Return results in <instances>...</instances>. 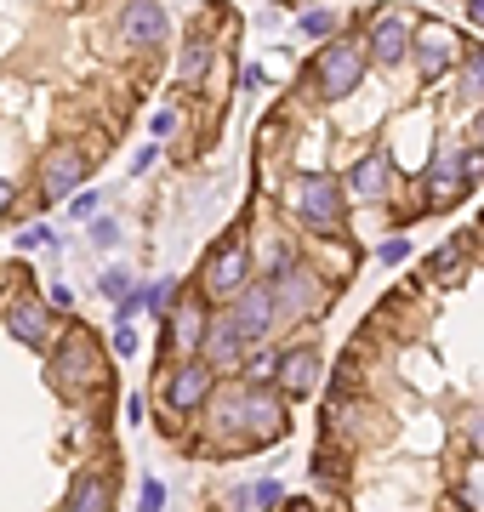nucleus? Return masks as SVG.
Wrapping results in <instances>:
<instances>
[{
    "instance_id": "nucleus-1",
    "label": "nucleus",
    "mask_w": 484,
    "mask_h": 512,
    "mask_svg": "<svg viewBox=\"0 0 484 512\" xmlns=\"http://www.w3.org/2000/svg\"><path fill=\"white\" fill-rule=\"evenodd\" d=\"M217 427H257V433H268V439H280L285 433V410H280V399H268V393H257V387H245V393H234V399L217 404Z\"/></svg>"
},
{
    "instance_id": "nucleus-2",
    "label": "nucleus",
    "mask_w": 484,
    "mask_h": 512,
    "mask_svg": "<svg viewBox=\"0 0 484 512\" xmlns=\"http://www.w3.org/2000/svg\"><path fill=\"white\" fill-rule=\"evenodd\" d=\"M291 205H297V217L314 228V234H336L342 228V188L331 177H302L291 188Z\"/></svg>"
},
{
    "instance_id": "nucleus-3",
    "label": "nucleus",
    "mask_w": 484,
    "mask_h": 512,
    "mask_svg": "<svg viewBox=\"0 0 484 512\" xmlns=\"http://www.w3.org/2000/svg\"><path fill=\"white\" fill-rule=\"evenodd\" d=\"M319 97H348L359 86V74H365V52H359V40H331V46H325V52H319Z\"/></svg>"
},
{
    "instance_id": "nucleus-4",
    "label": "nucleus",
    "mask_w": 484,
    "mask_h": 512,
    "mask_svg": "<svg viewBox=\"0 0 484 512\" xmlns=\"http://www.w3.org/2000/svg\"><path fill=\"white\" fill-rule=\"evenodd\" d=\"M274 291L268 285H245L240 296H234V308H228V319H234V330H240L245 342H262V330H268V319H274Z\"/></svg>"
},
{
    "instance_id": "nucleus-5",
    "label": "nucleus",
    "mask_w": 484,
    "mask_h": 512,
    "mask_svg": "<svg viewBox=\"0 0 484 512\" xmlns=\"http://www.w3.org/2000/svg\"><path fill=\"white\" fill-rule=\"evenodd\" d=\"M211 382H217V365H211V359H188L183 370H171V382H166L171 410H200Z\"/></svg>"
},
{
    "instance_id": "nucleus-6",
    "label": "nucleus",
    "mask_w": 484,
    "mask_h": 512,
    "mask_svg": "<svg viewBox=\"0 0 484 512\" xmlns=\"http://www.w3.org/2000/svg\"><path fill=\"white\" fill-rule=\"evenodd\" d=\"M120 35L131 46H154V40H166V12L154 0H126L120 6Z\"/></svg>"
},
{
    "instance_id": "nucleus-7",
    "label": "nucleus",
    "mask_w": 484,
    "mask_h": 512,
    "mask_svg": "<svg viewBox=\"0 0 484 512\" xmlns=\"http://www.w3.org/2000/svg\"><path fill=\"white\" fill-rule=\"evenodd\" d=\"M245 274H251V256H245V245H228V251L205 268V291H211V296H240L245 291Z\"/></svg>"
},
{
    "instance_id": "nucleus-8",
    "label": "nucleus",
    "mask_w": 484,
    "mask_h": 512,
    "mask_svg": "<svg viewBox=\"0 0 484 512\" xmlns=\"http://www.w3.org/2000/svg\"><path fill=\"white\" fill-rule=\"evenodd\" d=\"M274 376H280L285 399H308V393L319 387V359H314L308 348H291V353L280 359V370H274Z\"/></svg>"
},
{
    "instance_id": "nucleus-9",
    "label": "nucleus",
    "mask_w": 484,
    "mask_h": 512,
    "mask_svg": "<svg viewBox=\"0 0 484 512\" xmlns=\"http://www.w3.org/2000/svg\"><path fill=\"white\" fill-rule=\"evenodd\" d=\"M6 330L18 336L23 348H46V342H52V319H46L40 302H12V308H6Z\"/></svg>"
},
{
    "instance_id": "nucleus-10",
    "label": "nucleus",
    "mask_w": 484,
    "mask_h": 512,
    "mask_svg": "<svg viewBox=\"0 0 484 512\" xmlns=\"http://www.w3.org/2000/svg\"><path fill=\"white\" fill-rule=\"evenodd\" d=\"M80 171H86V154H75V148H57L52 160H46V205L69 200L80 183Z\"/></svg>"
},
{
    "instance_id": "nucleus-11",
    "label": "nucleus",
    "mask_w": 484,
    "mask_h": 512,
    "mask_svg": "<svg viewBox=\"0 0 484 512\" xmlns=\"http://www.w3.org/2000/svg\"><path fill=\"white\" fill-rule=\"evenodd\" d=\"M467 183H473V177H467V160H462V154H445V160L428 165V200H433V205H450Z\"/></svg>"
},
{
    "instance_id": "nucleus-12",
    "label": "nucleus",
    "mask_w": 484,
    "mask_h": 512,
    "mask_svg": "<svg viewBox=\"0 0 484 512\" xmlns=\"http://www.w3.org/2000/svg\"><path fill=\"white\" fill-rule=\"evenodd\" d=\"M416 57H422V69H428V74L450 69V57H456V35H450L445 23H422V29H416Z\"/></svg>"
},
{
    "instance_id": "nucleus-13",
    "label": "nucleus",
    "mask_w": 484,
    "mask_h": 512,
    "mask_svg": "<svg viewBox=\"0 0 484 512\" xmlns=\"http://www.w3.org/2000/svg\"><path fill=\"white\" fill-rule=\"evenodd\" d=\"M405 52H410L405 18H399V12H382V18H376V35H371V57L376 63H399Z\"/></svg>"
},
{
    "instance_id": "nucleus-14",
    "label": "nucleus",
    "mask_w": 484,
    "mask_h": 512,
    "mask_svg": "<svg viewBox=\"0 0 484 512\" xmlns=\"http://www.w3.org/2000/svg\"><path fill=\"white\" fill-rule=\"evenodd\" d=\"M109 507H114L109 478H103V473H80L75 490H69V507H63V512H109Z\"/></svg>"
},
{
    "instance_id": "nucleus-15",
    "label": "nucleus",
    "mask_w": 484,
    "mask_h": 512,
    "mask_svg": "<svg viewBox=\"0 0 484 512\" xmlns=\"http://www.w3.org/2000/svg\"><path fill=\"white\" fill-rule=\"evenodd\" d=\"M166 325L177 330L171 342H177V348H183V353L205 348V330H211V325H205V308H194V302H188V308H177V313H171Z\"/></svg>"
},
{
    "instance_id": "nucleus-16",
    "label": "nucleus",
    "mask_w": 484,
    "mask_h": 512,
    "mask_svg": "<svg viewBox=\"0 0 484 512\" xmlns=\"http://www.w3.org/2000/svg\"><path fill=\"white\" fill-rule=\"evenodd\" d=\"M382 188H388V154H371V160H359L354 183H348V194L354 200H382Z\"/></svg>"
},
{
    "instance_id": "nucleus-17",
    "label": "nucleus",
    "mask_w": 484,
    "mask_h": 512,
    "mask_svg": "<svg viewBox=\"0 0 484 512\" xmlns=\"http://www.w3.org/2000/svg\"><path fill=\"white\" fill-rule=\"evenodd\" d=\"M280 291H285V308L297 313V308H308V302H314V279H308V274H297V268H291V274H285V285H280Z\"/></svg>"
},
{
    "instance_id": "nucleus-18",
    "label": "nucleus",
    "mask_w": 484,
    "mask_h": 512,
    "mask_svg": "<svg viewBox=\"0 0 484 512\" xmlns=\"http://www.w3.org/2000/svg\"><path fill=\"white\" fill-rule=\"evenodd\" d=\"M428 274L445 279V285H456V279H462V245H445V251L428 262Z\"/></svg>"
},
{
    "instance_id": "nucleus-19",
    "label": "nucleus",
    "mask_w": 484,
    "mask_h": 512,
    "mask_svg": "<svg viewBox=\"0 0 484 512\" xmlns=\"http://www.w3.org/2000/svg\"><path fill=\"white\" fill-rule=\"evenodd\" d=\"M205 63H211V46H205V40H188V52H183V80L188 86L205 74Z\"/></svg>"
},
{
    "instance_id": "nucleus-20",
    "label": "nucleus",
    "mask_w": 484,
    "mask_h": 512,
    "mask_svg": "<svg viewBox=\"0 0 484 512\" xmlns=\"http://www.w3.org/2000/svg\"><path fill=\"white\" fill-rule=\"evenodd\" d=\"M171 302H177V285H171V279H160V285H149V291H143V308L166 313V319H171Z\"/></svg>"
},
{
    "instance_id": "nucleus-21",
    "label": "nucleus",
    "mask_w": 484,
    "mask_h": 512,
    "mask_svg": "<svg viewBox=\"0 0 484 512\" xmlns=\"http://www.w3.org/2000/svg\"><path fill=\"white\" fill-rule=\"evenodd\" d=\"M331 29H336V12H325V6L302 12V35H331Z\"/></svg>"
},
{
    "instance_id": "nucleus-22",
    "label": "nucleus",
    "mask_w": 484,
    "mask_h": 512,
    "mask_svg": "<svg viewBox=\"0 0 484 512\" xmlns=\"http://www.w3.org/2000/svg\"><path fill=\"white\" fill-rule=\"evenodd\" d=\"M114 353H126V359H131V353H137V325H131L126 313L114 319Z\"/></svg>"
},
{
    "instance_id": "nucleus-23",
    "label": "nucleus",
    "mask_w": 484,
    "mask_h": 512,
    "mask_svg": "<svg viewBox=\"0 0 484 512\" xmlns=\"http://www.w3.org/2000/svg\"><path fill=\"white\" fill-rule=\"evenodd\" d=\"M376 256H382L388 268H399V262H405V256H410V239H405V234H393V239H388V245H382V251H376Z\"/></svg>"
},
{
    "instance_id": "nucleus-24",
    "label": "nucleus",
    "mask_w": 484,
    "mask_h": 512,
    "mask_svg": "<svg viewBox=\"0 0 484 512\" xmlns=\"http://www.w3.org/2000/svg\"><path fill=\"white\" fill-rule=\"evenodd\" d=\"M103 296H109V302H126V296H131V279H126V274H103Z\"/></svg>"
},
{
    "instance_id": "nucleus-25",
    "label": "nucleus",
    "mask_w": 484,
    "mask_h": 512,
    "mask_svg": "<svg viewBox=\"0 0 484 512\" xmlns=\"http://www.w3.org/2000/svg\"><path fill=\"white\" fill-rule=\"evenodd\" d=\"M18 245H29V251H35V245H52V228H46V222H35V228H23V234H18Z\"/></svg>"
},
{
    "instance_id": "nucleus-26",
    "label": "nucleus",
    "mask_w": 484,
    "mask_h": 512,
    "mask_svg": "<svg viewBox=\"0 0 484 512\" xmlns=\"http://www.w3.org/2000/svg\"><path fill=\"white\" fill-rule=\"evenodd\" d=\"M160 507H166V490L149 478V484H143V512H160Z\"/></svg>"
},
{
    "instance_id": "nucleus-27",
    "label": "nucleus",
    "mask_w": 484,
    "mask_h": 512,
    "mask_svg": "<svg viewBox=\"0 0 484 512\" xmlns=\"http://www.w3.org/2000/svg\"><path fill=\"white\" fill-rule=\"evenodd\" d=\"M92 239H97V245H114V239H120V228H114V222H92Z\"/></svg>"
},
{
    "instance_id": "nucleus-28",
    "label": "nucleus",
    "mask_w": 484,
    "mask_h": 512,
    "mask_svg": "<svg viewBox=\"0 0 484 512\" xmlns=\"http://www.w3.org/2000/svg\"><path fill=\"white\" fill-rule=\"evenodd\" d=\"M75 217H80V222L97 217V194H80V200H75Z\"/></svg>"
},
{
    "instance_id": "nucleus-29",
    "label": "nucleus",
    "mask_w": 484,
    "mask_h": 512,
    "mask_svg": "<svg viewBox=\"0 0 484 512\" xmlns=\"http://www.w3.org/2000/svg\"><path fill=\"white\" fill-rule=\"evenodd\" d=\"M467 86H473V92H484V52L473 57V69H467Z\"/></svg>"
},
{
    "instance_id": "nucleus-30",
    "label": "nucleus",
    "mask_w": 484,
    "mask_h": 512,
    "mask_svg": "<svg viewBox=\"0 0 484 512\" xmlns=\"http://www.w3.org/2000/svg\"><path fill=\"white\" fill-rule=\"evenodd\" d=\"M6 205H12V183H0V217H6Z\"/></svg>"
},
{
    "instance_id": "nucleus-31",
    "label": "nucleus",
    "mask_w": 484,
    "mask_h": 512,
    "mask_svg": "<svg viewBox=\"0 0 484 512\" xmlns=\"http://www.w3.org/2000/svg\"><path fill=\"white\" fill-rule=\"evenodd\" d=\"M467 12H473V23H484V0H467Z\"/></svg>"
},
{
    "instance_id": "nucleus-32",
    "label": "nucleus",
    "mask_w": 484,
    "mask_h": 512,
    "mask_svg": "<svg viewBox=\"0 0 484 512\" xmlns=\"http://www.w3.org/2000/svg\"><path fill=\"white\" fill-rule=\"evenodd\" d=\"M280 6H285V0H280ZM297 6H308V0H297Z\"/></svg>"
},
{
    "instance_id": "nucleus-33",
    "label": "nucleus",
    "mask_w": 484,
    "mask_h": 512,
    "mask_svg": "<svg viewBox=\"0 0 484 512\" xmlns=\"http://www.w3.org/2000/svg\"><path fill=\"white\" fill-rule=\"evenodd\" d=\"M450 512H462V507H450Z\"/></svg>"
}]
</instances>
